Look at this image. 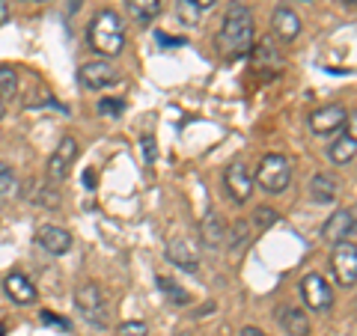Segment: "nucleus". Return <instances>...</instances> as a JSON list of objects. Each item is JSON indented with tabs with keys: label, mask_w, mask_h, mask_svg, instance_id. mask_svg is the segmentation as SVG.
Instances as JSON below:
<instances>
[{
	"label": "nucleus",
	"mask_w": 357,
	"mask_h": 336,
	"mask_svg": "<svg viewBox=\"0 0 357 336\" xmlns=\"http://www.w3.org/2000/svg\"><path fill=\"white\" fill-rule=\"evenodd\" d=\"M253 39H256V24L253 15L244 3H232L227 15L220 21V30L215 36V48L227 63L244 60L253 54Z\"/></svg>",
	"instance_id": "f257e3e1"
},
{
	"label": "nucleus",
	"mask_w": 357,
	"mask_h": 336,
	"mask_svg": "<svg viewBox=\"0 0 357 336\" xmlns=\"http://www.w3.org/2000/svg\"><path fill=\"white\" fill-rule=\"evenodd\" d=\"M86 42L102 57H119L122 48H126V27H122V21L114 9H102V13L89 21Z\"/></svg>",
	"instance_id": "f03ea898"
},
{
	"label": "nucleus",
	"mask_w": 357,
	"mask_h": 336,
	"mask_svg": "<svg viewBox=\"0 0 357 336\" xmlns=\"http://www.w3.org/2000/svg\"><path fill=\"white\" fill-rule=\"evenodd\" d=\"M75 307L84 316V321H89L93 328H107L110 324V310H107V298L102 292L98 283H81L75 289Z\"/></svg>",
	"instance_id": "7ed1b4c3"
},
{
	"label": "nucleus",
	"mask_w": 357,
	"mask_h": 336,
	"mask_svg": "<svg viewBox=\"0 0 357 336\" xmlns=\"http://www.w3.org/2000/svg\"><path fill=\"white\" fill-rule=\"evenodd\" d=\"M253 182H259V188L268 190V194H283L289 182H292V164H289V158L280 152L265 155L259 161V170H256Z\"/></svg>",
	"instance_id": "20e7f679"
},
{
	"label": "nucleus",
	"mask_w": 357,
	"mask_h": 336,
	"mask_svg": "<svg viewBox=\"0 0 357 336\" xmlns=\"http://www.w3.org/2000/svg\"><path fill=\"white\" fill-rule=\"evenodd\" d=\"M301 295H304V304L312 312H331L333 307V289L319 271H310L301 280Z\"/></svg>",
	"instance_id": "39448f33"
},
{
	"label": "nucleus",
	"mask_w": 357,
	"mask_h": 336,
	"mask_svg": "<svg viewBox=\"0 0 357 336\" xmlns=\"http://www.w3.org/2000/svg\"><path fill=\"white\" fill-rule=\"evenodd\" d=\"M331 268H333V277H337L340 286L354 289V283H357V247L351 241L337 244L333 259H331Z\"/></svg>",
	"instance_id": "423d86ee"
},
{
	"label": "nucleus",
	"mask_w": 357,
	"mask_h": 336,
	"mask_svg": "<svg viewBox=\"0 0 357 336\" xmlns=\"http://www.w3.org/2000/svg\"><path fill=\"white\" fill-rule=\"evenodd\" d=\"M223 188H227V194L232 197V203H248L250 194H253V176L248 170V164H229L227 173H223Z\"/></svg>",
	"instance_id": "0eeeda50"
},
{
	"label": "nucleus",
	"mask_w": 357,
	"mask_h": 336,
	"mask_svg": "<svg viewBox=\"0 0 357 336\" xmlns=\"http://www.w3.org/2000/svg\"><path fill=\"white\" fill-rule=\"evenodd\" d=\"M345 122H349V110L342 105H328L310 116V128H312V134H319V137H328V134L345 128Z\"/></svg>",
	"instance_id": "6e6552de"
},
{
	"label": "nucleus",
	"mask_w": 357,
	"mask_h": 336,
	"mask_svg": "<svg viewBox=\"0 0 357 336\" xmlns=\"http://www.w3.org/2000/svg\"><path fill=\"white\" fill-rule=\"evenodd\" d=\"M354 235V211L351 208H340L325 220L321 227V238L328 244H342V241H351Z\"/></svg>",
	"instance_id": "1a4fd4ad"
},
{
	"label": "nucleus",
	"mask_w": 357,
	"mask_h": 336,
	"mask_svg": "<svg viewBox=\"0 0 357 336\" xmlns=\"http://www.w3.org/2000/svg\"><path fill=\"white\" fill-rule=\"evenodd\" d=\"M77 77H81V86L84 89H105L110 84H116L119 81V72L114 69L110 63H86L81 66V72H77Z\"/></svg>",
	"instance_id": "9d476101"
},
{
	"label": "nucleus",
	"mask_w": 357,
	"mask_h": 336,
	"mask_svg": "<svg viewBox=\"0 0 357 336\" xmlns=\"http://www.w3.org/2000/svg\"><path fill=\"white\" fill-rule=\"evenodd\" d=\"M33 241L51 256H63L72 250V232L60 229V227H39L36 235H33Z\"/></svg>",
	"instance_id": "9b49d317"
},
{
	"label": "nucleus",
	"mask_w": 357,
	"mask_h": 336,
	"mask_svg": "<svg viewBox=\"0 0 357 336\" xmlns=\"http://www.w3.org/2000/svg\"><path fill=\"white\" fill-rule=\"evenodd\" d=\"M75 158H77V140L75 137H63L60 146L54 149V155L48 158V176L51 178H60V182H63V178L69 176Z\"/></svg>",
	"instance_id": "f8f14e48"
},
{
	"label": "nucleus",
	"mask_w": 357,
	"mask_h": 336,
	"mask_svg": "<svg viewBox=\"0 0 357 336\" xmlns=\"http://www.w3.org/2000/svg\"><path fill=\"white\" fill-rule=\"evenodd\" d=\"M167 259H170L173 265H178L182 271H188V274H194L199 268V256L191 247V241H185V238H170L167 241Z\"/></svg>",
	"instance_id": "ddd939ff"
},
{
	"label": "nucleus",
	"mask_w": 357,
	"mask_h": 336,
	"mask_svg": "<svg viewBox=\"0 0 357 336\" xmlns=\"http://www.w3.org/2000/svg\"><path fill=\"white\" fill-rule=\"evenodd\" d=\"M3 289H6V298L15 300V304H21V307H27V304H33V300H36V286H33L21 271L6 274Z\"/></svg>",
	"instance_id": "4468645a"
},
{
	"label": "nucleus",
	"mask_w": 357,
	"mask_h": 336,
	"mask_svg": "<svg viewBox=\"0 0 357 336\" xmlns=\"http://www.w3.org/2000/svg\"><path fill=\"white\" fill-rule=\"evenodd\" d=\"M271 27H274V33H277V36H280L283 42H295V39L301 36V18L292 13V9H286V6L274 9Z\"/></svg>",
	"instance_id": "2eb2a0df"
},
{
	"label": "nucleus",
	"mask_w": 357,
	"mask_h": 336,
	"mask_svg": "<svg viewBox=\"0 0 357 336\" xmlns=\"http://www.w3.org/2000/svg\"><path fill=\"white\" fill-rule=\"evenodd\" d=\"M328 155H331V161H333V164H340V167L351 164V161H354V155H357V140H354V134H351V131L340 134V137L331 143Z\"/></svg>",
	"instance_id": "dca6fc26"
},
{
	"label": "nucleus",
	"mask_w": 357,
	"mask_h": 336,
	"mask_svg": "<svg viewBox=\"0 0 357 336\" xmlns=\"http://www.w3.org/2000/svg\"><path fill=\"white\" fill-rule=\"evenodd\" d=\"M280 324L289 336H310V319L298 307H283L280 310Z\"/></svg>",
	"instance_id": "f3484780"
},
{
	"label": "nucleus",
	"mask_w": 357,
	"mask_h": 336,
	"mask_svg": "<svg viewBox=\"0 0 357 336\" xmlns=\"http://www.w3.org/2000/svg\"><path fill=\"white\" fill-rule=\"evenodd\" d=\"M310 194H312V199H316V203L331 206L333 199H337V182H333L331 176L319 173V176H312V182H310Z\"/></svg>",
	"instance_id": "a211bd4d"
},
{
	"label": "nucleus",
	"mask_w": 357,
	"mask_h": 336,
	"mask_svg": "<svg viewBox=\"0 0 357 336\" xmlns=\"http://www.w3.org/2000/svg\"><path fill=\"white\" fill-rule=\"evenodd\" d=\"M126 6H128V13L143 21V24H149V21H155L161 15V6H164V0H126Z\"/></svg>",
	"instance_id": "6ab92c4d"
},
{
	"label": "nucleus",
	"mask_w": 357,
	"mask_h": 336,
	"mask_svg": "<svg viewBox=\"0 0 357 336\" xmlns=\"http://www.w3.org/2000/svg\"><path fill=\"white\" fill-rule=\"evenodd\" d=\"M199 229H203V241L208 244V247H218V244L223 241V235H227L223 232V223H220V217L215 215V211H208V215L203 217V227Z\"/></svg>",
	"instance_id": "aec40b11"
},
{
	"label": "nucleus",
	"mask_w": 357,
	"mask_h": 336,
	"mask_svg": "<svg viewBox=\"0 0 357 336\" xmlns=\"http://www.w3.org/2000/svg\"><path fill=\"white\" fill-rule=\"evenodd\" d=\"M15 93H18V72L13 66H0V102L15 98Z\"/></svg>",
	"instance_id": "412c9836"
},
{
	"label": "nucleus",
	"mask_w": 357,
	"mask_h": 336,
	"mask_svg": "<svg viewBox=\"0 0 357 336\" xmlns=\"http://www.w3.org/2000/svg\"><path fill=\"white\" fill-rule=\"evenodd\" d=\"M18 194V178H15V170L9 164L0 161V197H15Z\"/></svg>",
	"instance_id": "4be33fe9"
},
{
	"label": "nucleus",
	"mask_w": 357,
	"mask_h": 336,
	"mask_svg": "<svg viewBox=\"0 0 357 336\" xmlns=\"http://www.w3.org/2000/svg\"><path fill=\"white\" fill-rule=\"evenodd\" d=\"M155 283L161 286L167 300H173V304H188V292H182V286H176L170 277H155Z\"/></svg>",
	"instance_id": "5701e85b"
},
{
	"label": "nucleus",
	"mask_w": 357,
	"mask_h": 336,
	"mask_svg": "<svg viewBox=\"0 0 357 336\" xmlns=\"http://www.w3.org/2000/svg\"><path fill=\"white\" fill-rule=\"evenodd\" d=\"M253 220H256V227H259V229H268V227H274V223L280 220V215H277L274 208H268V206H259V208H256Z\"/></svg>",
	"instance_id": "b1692460"
},
{
	"label": "nucleus",
	"mask_w": 357,
	"mask_h": 336,
	"mask_svg": "<svg viewBox=\"0 0 357 336\" xmlns=\"http://www.w3.org/2000/svg\"><path fill=\"white\" fill-rule=\"evenodd\" d=\"M140 152H143V161L155 164V158H158V143H155L152 134H143L140 137Z\"/></svg>",
	"instance_id": "393cba45"
},
{
	"label": "nucleus",
	"mask_w": 357,
	"mask_h": 336,
	"mask_svg": "<svg viewBox=\"0 0 357 336\" xmlns=\"http://www.w3.org/2000/svg\"><path fill=\"white\" fill-rule=\"evenodd\" d=\"M122 107H126V102H122V98H102V102H98V114H105V116H119Z\"/></svg>",
	"instance_id": "a878e982"
},
{
	"label": "nucleus",
	"mask_w": 357,
	"mask_h": 336,
	"mask_svg": "<svg viewBox=\"0 0 357 336\" xmlns=\"http://www.w3.org/2000/svg\"><path fill=\"white\" fill-rule=\"evenodd\" d=\"M36 203L48 206V208H57V206H60V194H57V190H54V188H39Z\"/></svg>",
	"instance_id": "bb28decb"
},
{
	"label": "nucleus",
	"mask_w": 357,
	"mask_h": 336,
	"mask_svg": "<svg viewBox=\"0 0 357 336\" xmlns=\"http://www.w3.org/2000/svg\"><path fill=\"white\" fill-rule=\"evenodd\" d=\"M119 336H149V328L143 321H126L119 328Z\"/></svg>",
	"instance_id": "cd10ccee"
},
{
	"label": "nucleus",
	"mask_w": 357,
	"mask_h": 336,
	"mask_svg": "<svg viewBox=\"0 0 357 336\" xmlns=\"http://www.w3.org/2000/svg\"><path fill=\"white\" fill-rule=\"evenodd\" d=\"M244 241H248V227H244V223H238V227L232 229V235H229V247H232V250H238Z\"/></svg>",
	"instance_id": "c85d7f7f"
},
{
	"label": "nucleus",
	"mask_w": 357,
	"mask_h": 336,
	"mask_svg": "<svg viewBox=\"0 0 357 336\" xmlns=\"http://www.w3.org/2000/svg\"><path fill=\"white\" fill-rule=\"evenodd\" d=\"M178 13H182L185 15V21H191V24H194V21H197V13H199V9L191 3V0H178Z\"/></svg>",
	"instance_id": "c756f323"
},
{
	"label": "nucleus",
	"mask_w": 357,
	"mask_h": 336,
	"mask_svg": "<svg viewBox=\"0 0 357 336\" xmlns=\"http://www.w3.org/2000/svg\"><path fill=\"white\" fill-rule=\"evenodd\" d=\"M42 321L45 324H54V328H60V330H69V321L60 319V316H54V312H48V310L42 312Z\"/></svg>",
	"instance_id": "7c9ffc66"
},
{
	"label": "nucleus",
	"mask_w": 357,
	"mask_h": 336,
	"mask_svg": "<svg viewBox=\"0 0 357 336\" xmlns=\"http://www.w3.org/2000/svg\"><path fill=\"white\" fill-rule=\"evenodd\" d=\"M155 39H158V42L164 45V48H178V45H185V39H182V36H178V39H173V36H164L161 30L155 33Z\"/></svg>",
	"instance_id": "2f4dec72"
},
{
	"label": "nucleus",
	"mask_w": 357,
	"mask_h": 336,
	"mask_svg": "<svg viewBox=\"0 0 357 336\" xmlns=\"http://www.w3.org/2000/svg\"><path fill=\"white\" fill-rule=\"evenodd\" d=\"M9 21V0H0V27Z\"/></svg>",
	"instance_id": "473e14b6"
},
{
	"label": "nucleus",
	"mask_w": 357,
	"mask_h": 336,
	"mask_svg": "<svg viewBox=\"0 0 357 336\" xmlns=\"http://www.w3.org/2000/svg\"><path fill=\"white\" fill-rule=\"evenodd\" d=\"M191 3L199 9V13H206V9H211V6L218 3V0H191Z\"/></svg>",
	"instance_id": "72a5a7b5"
},
{
	"label": "nucleus",
	"mask_w": 357,
	"mask_h": 336,
	"mask_svg": "<svg viewBox=\"0 0 357 336\" xmlns=\"http://www.w3.org/2000/svg\"><path fill=\"white\" fill-rule=\"evenodd\" d=\"M84 185H86V188H96V173H93V170L84 173Z\"/></svg>",
	"instance_id": "f704fd0d"
},
{
	"label": "nucleus",
	"mask_w": 357,
	"mask_h": 336,
	"mask_svg": "<svg viewBox=\"0 0 357 336\" xmlns=\"http://www.w3.org/2000/svg\"><path fill=\"white\" fill-rule=\"evenodd\" d=\"M241 336H265V333H262L259 328H244V330H241Z\"/></svg>",
	"instance_id": "c9c22d12"
},
{
	"label": "nucleus",
	"mask_w": 357,
	"mask_h": 336,
	"mask_svg": "<svg viewBox=\"0 0 357 336\" xmlns=\"http://www.w3.org/2000/svg\"><path fill=\"white\" fill-rule=\"evenodd\" d=\"M0 336H6V324L3 321H0Z\"/></svg>",
	"instance_id": "e433bc0d"
},
{
	"label": "nucleus",
	"mask_w": 357,
	"mask_h": 336,
	"mask_svg": "<svg viewBox=\"0 0 357 336\" xmlns=\"http://www.w3.org/2000/svg\"><path fill=\"white\" fill-rule=\"evenodd\" d=\"M342 3H345V6H349V9H354V0H342Z\"/></svg>",
	"instance_id": "4c0bfd02"
},
{
	"label": "nucleus",
	"mask_w": 357,
	"mask_h": 336,
	"mask_svg": "<svg viewBox=\"0 0 357 336\" xmlns=\"http://www.w3.org/2000/svg\"><path fill=\"white\" fill-rule=\"evenodd\" d=\"M0 116H3V102H0Z\"/></svg>",
	"instance_id": "58836bf2"
},
{
	"label": "nucleus",
	"mask_w": 357,
	"mask_h": 336,
	"mask_svg": "<svg viewBox=\"0 0 357 336\" xmlns=\"http://www.w3.org/2000/svg\"><path fill=\"white\" fill-rule=\"evenodd\" d=\"M176 336H191V333H176Z\"/></svg>",
	"instance_id": "ea45409f"
}]
</instances>
